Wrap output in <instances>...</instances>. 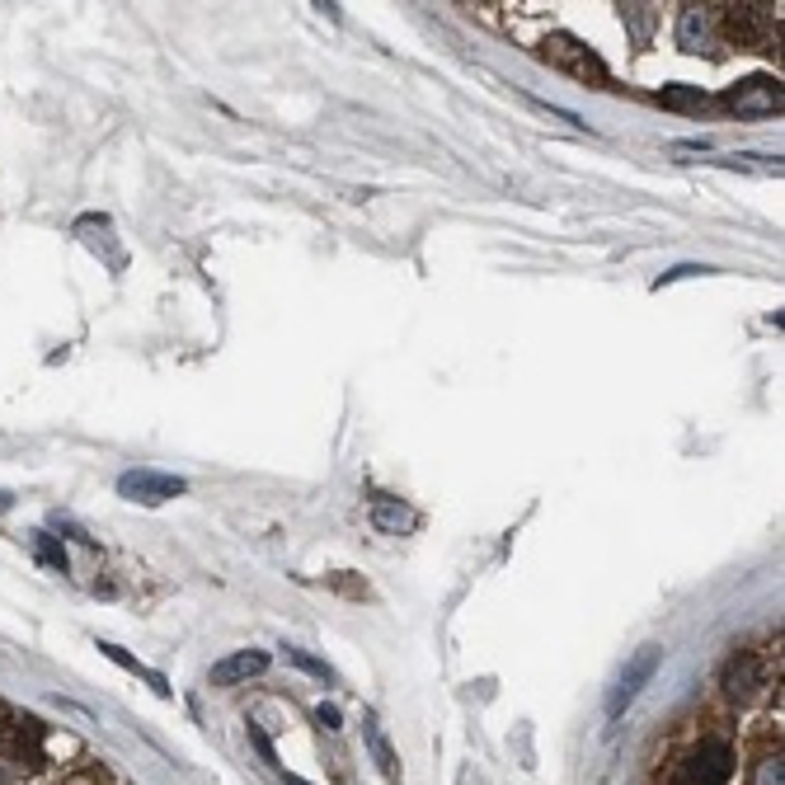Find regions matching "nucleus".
<instances>
[{
  "label": "nucleus",
  "instance_id": "f257e3e1",
  "mask_svg": "<svg viewBox=\"0 0 785 785\" xmlns=\"http://www.w3.org/2000/svg\"><path fill=\"white\" fill-rule=\"evenodd\" d=\"M659 663H663V649H659V645H645L640 653H635V659L626 663V672L616 678L611 697H607V720H621V715H626V705L645 691V682L653 678V672H659Z\"/></svg>",
  "mask_w": 785,
  "mask_h": 785
},
{
  "label": "nucleus",
  "instance_id": "f03ea898",
  "mask_svg": "<svg viewBox=\"0 0 785 785\" xmlns=\"http://www.w3.org/2000/svg\"><path fill=\"white\" fill-rule=\"evenodd\" d=\"M734 776V747L724 739H701L687 757V785H729Z\"/></svg>",
  "mask_w": 785,
  "mask_h": 785
},
{
  "label": "nucleus",
  "instance_id": "7ed1b4c3",
  "mask_svg": "<svg viewBox=\"0 0 785 785\" xmlns=\"http://www.w3.org/2000/svg\"><path fill=\"white\" fill-rule=\"evenodd\" d=\"M118 494L133 503H170L179 494H189V484L179 475H160V471H127L118 480Z\"/></svg>",
  "mask_w": 785,
  "mask_h": 785
},
{
  "label": "nucleus",
  "instance_id": "20e7f679",
  "mask_svg": "<svg viewBox=\"0 0 785 785\" xmlns=\"http://www.w3.org/2000/svg\"><path fill=\"white\" fill-rule=\"evenodd\" d=\"M724 104L734 108V114H776V108H781V90H776V81L757 76V81H743L739 90H729Z\"/></svg>",
  "mask_w": 785,
  "mask_h": 785
},
{
  "label": "nucleus",
  "instance_id": "39448f33",
  "mask_svg": "<svg viewBox=\"0 0 785 785\" xmlns=\"http://www.w3.org/2000/svg\"><path fill=\"white\" fill-rule=\"evenodd\" d=\"M259 672H269V653L264 649H240V653H227L221 663H212V682L217 687H236V682H250Z\"/></svg>",
  "mask_w": 785,
  "mask_h": 785
},
{
  "label": "nucleus",
  "instance_id": "423d86ee",
  "mask_svg": "<svg viewBox=\"0 0 785 785\" xmlns=\"http://www.w3.org/2000/svg\"><path fill=\"white\" fill-rule=\"evenodd\" d=\"M371 522H377L381 532L400 536V532H409V527H415L419 517H415V509H405L400 499H377V503H371Z\"/></svg>",
  "mask_w": 785,
  "mask_h": 785
},
{
  "label": "nucleus",
  "instance_id": "0eeeda50",
  "mask_svg": "<svg viewBox=\"0 0 785 785\" xmlns=\"http://www.w3.org/2000/svg\"><path fill=\"white\" fill-rule=\"evenodd\" d=\"M29 546H33V555H39L48 569L66 574V546H62L57 536H48V532H33V536H29Z\"/></svg>",
  "mask_w": 785,
  "mask_h": 785
},
{
  "label": "nucleus",
  "instance_id": "6e6552de",
  "mask_svg": "<svg viewBox=\"0 0 785 785\" xmlns=\"http://www.w3.org/2000/svg\"><path fill=\"white\" fill-rule=\"evenodd\" d=\"M100 649H104V653H108V659H114V663H123L127 672H137V678H146V682H151V687L160 691V697H170V687H165V678H160V672H151V668H146V663H137L133 653H123L118 645H100Z\"/></svg>",
  "mask_w": 785,
  "mask_h": 785
},
{
  "label": "nucleus",
  "instance_id": "1a4fd4ad",
  "mask_svg": "<svg viewBox=\"0 0 785 785\" xmlns=\"http://www.w3.org/2000/svg\"><path fill=\"white\" fill-rule=\"evenodd\" d=\"M678 39H682L687 52H701V43H705V20H701V10H697V6H687V10H682Z\"/></svg>",
  "mask_w": 785,
  "mask_h": 785
},
{
  "label": "nucleus",
  "instance_id": "9d476101",
  "mask_svg": "<svg viewBox=\"0 0 785 785\" xmlns=\"http://www.w3.org/2000/svg\"><path fill=\"white\" fill-rule=\"evenodd\" d=\"M753 672H757V659L753 653H739V659H729V668H724V687L734 691H747V682H753Z\"/></svg>",
  "mask_w": 785,
  "mask_h": 785
},
{
  "label": "nucleus",
  "instance_id": "9b49d317",
  "mask_svg": "<svg viewBox=\"0 0 785 785\" xmlns=\"http://www.w3.org/2000/svg\"><path fill=\"white\" fill-rule=\"evenodd\" d=\"M668 108H687V114H697V108H705V95L697 85H668L663 95H659Z\"/></svg>",
  "mask_w": 785,
  "mask_h": 785
},
{
  "label": "nucleus",
  "instance_id": "f8f14e48",
  "mask_svg": "<svg viewBox=\"0 0 785 785\" xmlns=\"http://www.w3.org/2000/svg\"><path fill=\"white\" fill-rule=\"evenodd\" d=\"M367 739H371V753H377V762H381V772L390 776V781H396V753H390V743L377 734V724H371L367 720Z\"/></svg>",
  "mask_w": 785,
  "mask_h": 785
},
{
  "label": "nucleus",
  "instance_id": "ddd939ff",
  "mask_svg": "<svg viewBox=\"0 0 785 785\" xmlns=\"http://www.w3.org/2000/svg\"><path fill=\"white\" fill-rule=\"evenodd\" d=\"M757 785H781V753L757 762Z\"/></svg>",
  "mask_w": 785,
  "mask_h": 785
},
{
  "label": "nucleus",
  "instance_id": "4468645a",
  "mask_svg": "<svg viewBox=\"0 0 785 785\" xmlns=\"http://www.w3.org/2000/svg\"><path fill=\"white\" fill-rule=\"evenodd\" d=\"M287 659H292L296 668H306V672H315V678H329V668H325L321 659H311V653H302V649H287Z\"/></svg>",
  "mask_w": 785,
  "mask_h": 785
},
{
  "label": "nucleus",
  "instance_id": "2eb2a0df",
  "mask_svg": "<svg viewBox=\"0 0 785 785\" xmlns=\"http://www.w3.org/2000/svg\"><path fill=\"white\" fill-rule=\"evenodd\" d=\"M250 743L259 747V757H264V762H278V753H273V743H269V734H264V729H259V724H250Z\"/></svg>",
  "mask_w": 785,
  "mask_h": 785
},
{
  "label": "nucleus",
  "instance_id": "dca6fc26",
  "mask_svg": "<svg viewBox=\"0 0 785 785\" xmlns=\"http://www.w3.org/2000/svg\"><path fill=\"white\" fill-rule=\"evenodd\" d=\"M315 720H321L325 729H339V710H334V705H321V710H315Z\"/></svg>",
  "mask_w": 785,
  "mask_h": 785
},
{
  "label": "nucleus",
  "instance_id": "f3484780",
  "mask_svg": "<svg viewBox=\"0 0 785 785\" xmlns=\"http://www.w3.org/2000/svg\"><path fill=\"white\" fill-rule=\"evenodd\" d=\"M691 273H710V269H697V264H682V269H672V273H663V283H672V278H691ZM659 283V287H663Z\"/></svg>",
  "mask_w": 785,
  "mask_h": 785
}]
</instances>
